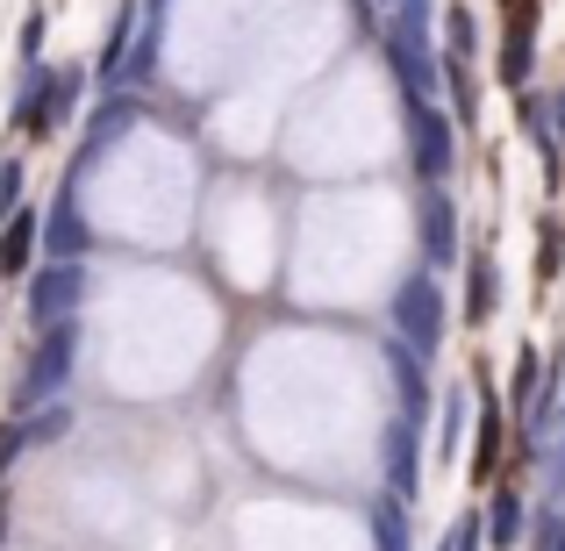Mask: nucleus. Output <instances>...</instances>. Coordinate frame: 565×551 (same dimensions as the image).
Listing matches in <instances>:
<instances>
[{"label": "nucleus", "instance_id": "nucleus-1", "mask_svg": "<svg viewBox=\"0 0 565 551\" xmlns=\"http://www.w3.org/2000/svg\"><path fill=\"white\" fill-rule=\"evenodd\" d=\"M29 244H36V222L14 215V230L0 236V265H8V273H14V265H29Z\"/></svg>", "mask_w": 565, "mask_h": 551}, {"label": "nucleus", "instance_id": "nucleus-2", "mask_svg": "<svg viewBox=\"0 0 565 551\" xmlns=\"http://www.w3.org/2000/svg\"><path fill=\"white\" fill-rule=\"evenodd\" d=\"M487 301H494V273L472 265V316H487Z\"/></svg>", "mask_w": 565, "mask_h": 551}]
</instances>
